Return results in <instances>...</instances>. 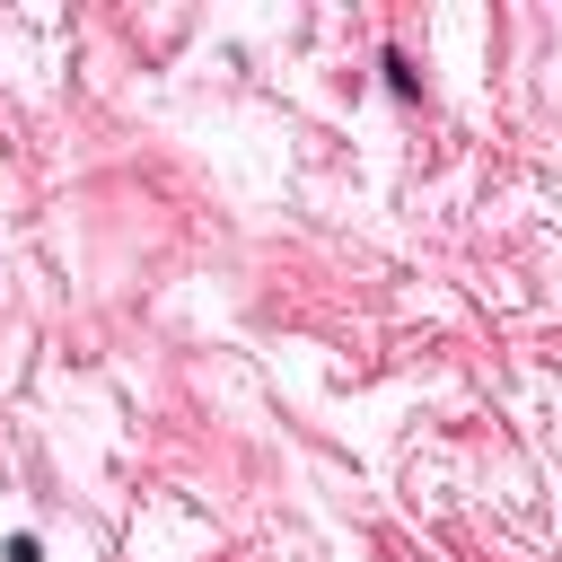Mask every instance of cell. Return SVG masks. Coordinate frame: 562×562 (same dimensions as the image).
I'll use <instances>...</instances> for the list:
<instances>
[{
    "instance_id": "obj_1",
    "label": "cell",
    "mask_w": 562,
    "mask_h": 562,
    "mask_svg": "<svg viewBox=\"0 0 562 562\" xmlns=\"http://www.w3.org/2000/svg\"><path fill=\"white\" fill-rule=\"evenodd\" d=\"M9 562H44V544L35 536H9Z\"/></svg>"
}]
</instances>
